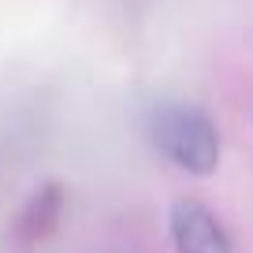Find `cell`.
Instances as JSON below:
<instances>
[{
	"instance_id": "cell-1",
	"label": "cell",
	"mask_w": 253,
	"mask_h": 253,
	"mask_svg": "<svg viewBox=\"0 0 253 253\" xmlns=\"http://www.w3.org/2000/svg\"><path fill=\"white\" fill-rule=\"evenodd\" d=\"M153 145L190 175H209L220 164V134L205 112L190 104H160L149 116Z\"/></svg>"
},
{
	"instance_id": "cell-2",
	"label": "cell",
	"mask_w": 253,
	"mask_h": 253,
	"mask_svg": "<svg viewBox=\"0 0 253 253\" xmlns=\"http://www.w3.org/2000/svg\"><path fill=\"white\" fill-rule=\"evenodd\" d=\"M175 253H235L231 235L201 201H179L171 209Z\"/></svg>"
}]
</instances>
